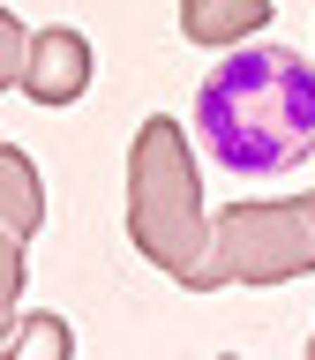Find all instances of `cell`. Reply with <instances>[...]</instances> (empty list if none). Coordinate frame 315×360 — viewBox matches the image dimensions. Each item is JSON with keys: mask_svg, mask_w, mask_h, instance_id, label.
Segmentation results:
<instances>
[{"mask_svg": "<svg viewBox=\"0 0 315 360\" xmlns=\"http://www.w3.org/2000/svg\"><path fill=\"white\" fill-rule=\"evenodd\" d=\"M195 143L233 180H278L315 158V60L240 38L195 90Z\"/></svg>", "mask_w": 315, "mask_h": 360, "instance_id": "obj_1", "label": "cell"}, {"mask_svg": "<svg viewBox=\"0 0 315 360\" xmlns=\"http://www.w3.org/2000/svg\"><path fill=\"white\" fill-rule=\"evenodd\" d=\"M128 240L188 292H218V225L202 218V180L188 128L173 112H150L128 150Z\"/></svg>", "mask_w": 315, "mask_h": 360, "instance_id": "obj_2", "label": "cell"}, {"mask_svg": "<svg viewBox=\"0 0 315 360\" xmlns=\"http://www.w3.org/2000/svg\"><path fill=\"white\" fill-rule=\"evenodd\" d=\"M218 278L225 285H285L315 270V195L233 202L218 210Z\"/></svg>", "mask_w": 315, "mask_h": 360, "instance_id": "obj_3", "label": "cell"}, {"mask_svg": "<svg viewBox=\"0 0 315 360\" xmlns=\"http://www.w3.org/2000/svg\"><path fill=\"white\" fill-rule=\"evenodd\" d=\"M90 90V38L83 30H30V60H22V98H38V105H75Z\"/></svg>", "mask_w": 315, "mask_h": 360, "instance_id": "obj_4", "label": "cell"}, {"mask_svg": "<svg viewBox=\"0 0 315 360\" xmlns=\"http://www.w3.org/2000/svg\"><path fill=\"white\" fill-rule=\"evenodd\" d=\"M278 0H180V30L195 45H240L270 22Z\"/></svg>", "mask_w": 315, "mask_h": 360, "instance_id": "obj_5", "label": "cell"}, {"mask_svg": "<svg viewBox=\"0 0 315 360\" xmlns=\"http://www.w3.org/2000/svg\"><path fill=\"white\" fill-rule=\"evenodd\" d=\"M0 225L8 233H38L45 225V188H38V165L15 150V143H0Z\"/></svg>", "mask_w": 315, "mask_h": 360, "instance_id": "obj_6", "label": "cell"}, {"mask_svg": "<svg viewBox=\"0 0 315 360\" xmlns=\"http://www.w3.org/2000/svg\"><path fill=\"white\" fill-rule=\"evenodd\" d=\"M22 278H30V270H22V233L0 225V345H8V330L22 323Z\"/></svg>", "mask_w": 315, "mask_h": 360, "instance_id": "obj_7", "label": "cell"}, {"mask_svg": "<svg viewBox=\"0 0 315 360\" xmlns=\"http://www.w3.org/2000/svg\"><path fill=\"white\" fill-rule=\"evenodd\" d=\"M8 353L30 360V353H75V330H68L60 315H22L15 330H8Z\"/></svg>", "mask_w": 315, "mask_h": 360, "instance_id": "obj_8", "label": "cell"}, {"mask_svg": "<svg viewBox=\"0 0 315 360\" xmlns=\"http://www.w3.org/2000/svg\"><path fill=\"white\" fill-rule=\"evenodd\" d=\"M22 60H30V30H22V22L0 8V90L22 83Z\"/></svg>", "mask_w": 315, "mask_h": 360, "instance_id": "obj_9", "label": "cell"}, {"mask_svg": "<svg viewBox=\"0 0 315 360\" xmlns=\"http://www.w3.org/2000/svg\"><path fill=\"white\" fill-rule=\"evenodd\" d=\"M308 345H315V338H308Z\"/></svg>", "mask_w": 315, "mask_h": 360, "instance_id": "obj_10", "label": "cell"}]
</instances>
